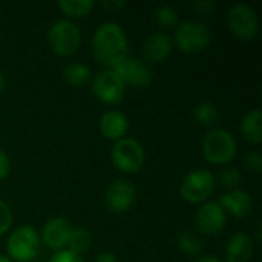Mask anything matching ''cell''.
<instances>
[{
  "label": "cell",
  "instance_id": "cell-25",
  "mask_svg": "<svg viewBox=\"0 0 262 262\" xmlns=\"http://www.w3.org/2000/svg\"><path fill=\"white\" fill-rule=\"evenodd\" d=\"M221 187L227 189L229 192L230 190H235L238 189L239 183H241V172L238 169H233V167H229V169H224L221 173H220V178H218Z\"/></svg>",
  "mask_w": 262,
  "mask_h": 262
},
{
  "label": "cell",
  "instance_id": "cell-9",
  "mask_svg": "<svg viewBox=\"0 0 262 262\" xmlns=\"http://www.w3.org/2000/svg\"><path fill=\"white\" fill-rule=\"evenodd\" d=\"M92 92L98 101L115 106L123 101L126 86L114 69H103L92 78Z\"/></svg>",
  "mask_w": 262,
  "mask_h": 262
},
{
  "label": "cell",
  "instance_id": "cell-4",
  "mask_svg": "<svg viewBox=\"0 0 262 262\" xmlns=\"http://www.w3.org/2000/svg\"><path fill=\"white\" fill-rule=\"evenodd\" d=\"M212 41L210 28L201 20H186L175 29V45L183 54H198Z\"/></svg>",
  "mask_w": 262,
  "mask_h": 262
},
{
  "label": "cell",
  "instance_id": "cell-18",
  "mask_svg": "<svg viewBox=\"0 0 262 262\" xmlns=\"http://www.w3.org/2000/svg\"><path fill=\"white\" fill-rule=\"evenodd\" d=\"M243 138L250 144H259L262 141V114L259 109L246 112L239 124Z\"/></svg>",
  "mask_w": 262,
  "mask_h": 262
},
{
  "label": "cell",
  "instance_id": "cell-27",
  "mask_svg": "<svg viewBox=\"0 0 262 262\" xmlns=\"http://www.w3.org/2000/svg\"><path fill=\"white\" fill-rule=\"evenodd\" d=\"M244 166L249 172L258 175L261 173L262 170V155L258 150H253V152H249L246 157H244Z\"/></svg>",
  "mask_w": 262,
  "mask_h": 262
},
{
  "label": "cell",
  "instance_id": "cell-12",
  "mask_svg": "<svg viewBox=\"0 0 262 262\" xmlns=\"http://www.w3.org/2000/svg\"><path fill=\"white\" fill-rule=\"evenodd\" d=\"M137 200V190L132 183L126 180H117L111 183L104 192V203L114 213H126L132 209Z\"/></svg>",
  "mask_w": 262,
  "mask_h": 262
},
{
  "label": "cell",
  "instance_id": "cell-26",
  "mask_svg": "<svg viewBox=\"0 0 262 262\" xmlns=\"http://www.w3.org/2000/svg\"><path fill=\"white\" fill-rule=\"evenodd\" d=\"M12 221H14V215H12L9 204L0 200V236H3L5 233L11 230Z\"/></svg>",
  "mask_w": 262,
  "mask_h": 262
},
{
  "label": "cell",
  "instance_id": "cell-16",
  "mask_svg": "<svg viewBox=\"0 0 262 262\" xmlns=\"http://www.w3.org/2000/svg\"><path fill=\"white\" fill-rule=\"evenodd\" d=\"M173 49V43L170 37L164 32H152L146 37L143 45L144 58L150 63L164 61Z\"/></svg>",
  "mask_w": 262,
  "mask_h": 262
},
{
  "label": "cell",
  "instance_id": "cell-33",
  "mask_svg": "<svg viewBox=\"0 0 262 262\" xmlns=\"http://www.w3.org/2000/svg\"><path fill=\"white\" fill-rule=\"evenodd\" d=\"M195 262H224L221 261L220 258H216V256H210V255H207V256H201V258H198Z\"/></svg>",
  "mask_w": 262,
  "mask_h": 262
},
{
  "label": "cell",
  "instance_id": "cell-28",
  "mask_svg": "<svg viewBox=\"0 0 262 262\" xmlns=\"http://www.w3.org/2000/svg\"><path fill=\"white\" fill-rule=\"evenodd\" d=\"M215 2H212V0H196L195 3H193V9H195V12L196 14H200V15H210L213 11H215Z\"/></svg>",
  "mask_w": 262,
  "mask_h": 262
},
{
  "label": "cell",
  "instance_id": "cell-2",
  "mask_svg": "<svg viewBox=\"0 0 262 262\" xmlns=\"http://www.w3.org/2000/svg\"><path fill=\"white\" fill-rule=\"evenodd\" d=\"M201 150L204 158L215 166L229 164L238 152L236 138L226 129L209 130L201 143Z\"/></svg>",
  "mask_w": 262,
  "mask_h": 262
},
{
  "label": "cell",
  "instance_id": "cell-22",
  "mask_svg": "<svg viewBox=\"0 0 262 262\" xmlns=\"http://www.w3.org/2000/svg\"><path fill=\"white\" fill-rule=\"evenodd\" d=\"M193 118L203 127H213L218 121V109L210 101H200L193 109Z\"/></svg>",
  "mask_w": 262,
  "mask_h": 262
},
{
  "label": "cell",
  "instance_id": "cell-30",
  "mask_svg": "<svg viewBox=\"0 0 262 262\" xmlns=\"http://www.w3.org/2000/svg\"><path fill=\"white\" fill-rule=\"evenodd\" d=\"M11 172V161L5 150L0 149V181H3Z\"/></svg>",
  "mask_w": 262,
  "mask_h": 262
},
{
  "label": "cell",
  "instance_id": "cell-3",
  "mask_svg": "<svg viewBox=\"0 0 262 262\" xmlns=\"http://www.w3.org/2000/svg\"><path fill=\"white\" fill-rule=\"evenodd\" d=\"M40 247V233L31 226H20L8 236L6 256L12 262H32L38 256Z\"/></svg>",
  "mask_w": 262,
  "mask_h": 262
},
{
  "label": "cell",
  "instance_id": "cell-32",
  "mask_svg": "<svg viewBox=\"0 0 262 262\" xmlns=\"http://www.w3.org/2000/svg\"><path fill=\"white\" fill-rule=\"evenodd\" d=\"M95 262H118V259H117V256H115L114 253H111V252H103V253H100V255L97 256Z\"/></svg>",
  "mask_w": 262,
  "mask_h": 262
},
{
  "label": "cell",
  "instance_id": "cell-8",
  "mask_svg": "<svg viewBox=\"0 0 262 262\" xmlns=\"http://www.w3.org/2000/svg\"><path fill=\"white\" fill-rule=\"evenodd\" d=\"M227 26L239 40H253L259 34V17L246 3L233 5L227 12Z\"/></svg>",
  "mask_w": 262,
  "mask_h": 262
},
{
  "label": "cell",
  "instance_id": "cell-29",
  "mask_svg": "<svg viewBox=\"0 0 262 262\" xmlns=\"http://www.w3.org/2000/svg\"><path fill=\"white\" fill-rule=\"evenodd\" d=\"M49 262H84L81 256L69 252V250H61L54 253V256L49 259Z\"/></svg>",
  "mask_w": 262,
  "mask_h": 262
},
{
  "label": "cell",
  "instance_id": "cell-31",
  "mask_svg": "<svg viewBox=\"0 0 262 262\" xmlns=\"http://www.w3.org/2000/svg\"><path fill=\"white\" fill-rule=\"evenodd\" d=\"M101 6L109 12H117L126 6V2H123V0H104V2H101Z\"/></svg>",
  "mask_w": 262,
  "mask_h": 262
},
{
  "label": "cell",
  "instance_id": "cell-11",
  "mask_svg": "<svg viewBox=\"0 0 262 262\" xmlns=\"http://www.w3.org/2000/svg\"><path fill=\"white\" fill-rule=\"evenodd\" d=\"M114 71L118 74L126 88L130 86L134 89H146L154 80L152 69L144 61L132 57H126Z\"/></svg>",
  "mask_w": 262,
  "mask_h": 262
},
{
  "label": "cell",
  "instance_id": "cell-15",
  "mask_svg": "<svg viewBox=\"0 0 262 262\" xmlns=\"http://www.w3.org/2000/svg\"><path fill=\"white\" fill-rule=\"evenodd\" d=\"M98 129L104 138L115 143L126 137L129 130V118L120 111H107L100 117Z\"/></svg>",
  "mask_w": 262,
  "mask_h": 262
},
{
  "label": "cell",
  "instance_id": "cell-7",
  "mask_svg": "<svg viewBox=\"0 0 262 262\" xmlns=\"http://www.w3.org/2000/svg\"><path fill=\"white\" fill-rule=\"evenodd\" d=\"M216 187V178L207 169H195L189 172L180 184V195L190 204H203L209 201Z\"/></svg>",
  "mask_w": 262,
  "mask_h": 262
},
{
  "label": "cell",
  "instance_id": "cell-34",
  "mask_svg": "<svg viewBox=\"0 0 262 262\" xmlns=\"http://www.w3.org/2000/svg\"><path fill=\"white\" fill-rule=\"evenodd\" d=\"M5 84H6V81H5V77H3V74H2V71H0V95H2L3 91H5Z\"/></svg>",
  "mask_w": 262,
  "mask_h": 262
},
{
  "label": "cell",
  "instance_id": "cell-23",
  "mask_svg": "<svg viewBox=\"0 0 262 262\" xmlns=\"http://www.w3.org/2000/svg\"><path fill=\"white\" fill-rule=\"evenodd\" d=\"M178 247L187 256H198L203 252V241L198 233L184 230L178 236Z\"/></svg>",
  "mask_w": 262,
  "mask_h": 262
},
{
  "label": "cell",
  "instance_id": "cell-17",
  "mask_svg": "<svg viewBox=\"0 0 262 262\" xmlns=\"http://www.w3.org/2000/svg\"><path fill=\"white\" fill-rule=\"evenodd\" d=\"M255 244L250 235L239 232L235 233L226 246V262H247L253 258Z\"/></svg>",
  "mask_w": 262,
  "mask_h": 262
},
{
  "label": "cell",
  "instance_id": "cell-24",
  "mask_svg": "<svg viewBox=\"0 0 262 262\" xmlns=\"http://www.w3.org/2000/svg\"><path fill=\"white\" fill-rule=\"evenodd\" d=\"M154 18L161 28H175L178 26V14L173 6L160 5L154 11Z\"/></svg>",
  "mask_w": 262,
  "mask_h": 262
},
{
  "label": "cell",
  "instance_id": "cell-5",
  "mask_svg": "<svg viewBox=\"0 0 262 262\" xmlns=\"http://www.w3.org/2000/svg\"><path fill=\"white\" fill-rule=\"evenodd\" d=\"M51 51L58 57L74 55L81 45V31L69 18L55 20L48 31Z\"/></svg>",
  "mask_w": 262,
  "mask_h": 262
},
{
  "label": "cell",
  "instance_id": "cell-35",
  "mask_svg": "<svg viewBox=\"0 0 262 262\" xmlns=\"http://www.w3.org/2000/svg\"><path fill=\"white\" fill-rule=\"evenodd\" d=\"M0 262H12L6 255H0Z\"/></svg>",
  "mask_w": 262,
  "mask_h": 262
},
{
  "label": "cell",
  "instance_id": "cell-20",
  "mask_svg": "<svg viewBox=\"0 0 262 262\" xmlns=\"http://www.w3.org/2000/svg\"><path fill=\"white\" fill-rule=\"evenodd\" d=\"M91 244H92V236L86 227H72L66 250L81 256L91 249Z\"/></svg>",
  "mask_w": 262,
  "mask_h": 262
},
{
  "label": "cell",
  "instance_id": "cell-1",
  "mask_svg": "<svg viewBox=\"0 0 262 262\" xmlns=\"http://www.w3.org/2000/svg\"><path fill=\"white\" fill-rule=\"evenodd\" d=\"M92 55L104 69H115L127 57V35L115 21L101 23L92 37Z\"/></svg>",
  "mask_w": 262,
  "mask_h": 262
},
{
  "label": "cell",
  "instance_id": "cell-19",
  "mask_svg": "<svg viewBox=\"0 0 262 262\" xmlns=\"http://www.w3.org/2000/svg\"><path fill=\"white\" fill-rule=\"evenodd\" d=\"M63 80L72 88H83L91 81V69L80 61H71L63 68Z\"/></svg>",
  "mask_w": 262,
  "mask_h": 262
},
{
  "label": "cell",
  "instance_id": "cell-14",
  "mask_svg": "<svg viewBox=\"0 0 262 262\" xmlns=\"http://www.w3.org/2000/svg\"><path fill=\"white\" fill-rule=\"evenodd\" d=\"M218 203L224 209L226 215H230L236 220H246L253 212V198L243 189H235L221 195Z\"/></svg>",
  "mask_w": 262,
  "mask_h": 262
},
{
  "label": "cell",
  "instance_id": "cell-21",
  "mask_svg": "<svg viewBox=\"0 0 262 262\" xmlns=\"http://www.w3.org/2000/svg\"><path fill=\"white\" fill-rule=\"evenodd\" d=\"M60 11L71 18H81L86 17L94 9L92 0H61L58 2Z\"/></svg>",
  "mask_w": 262,
  "mask_h": 262
},
{
  "label": "cell",
  "instance_id": "cell-13",
  "mask_svg": "<svg viewBox=\"0 0 262 262\" xmlns=\"http://www.w3.org/2000/svg\"><path fill=\"white\" fill-rule=\"evenodd\" d=\"M71 232H72L71 223L63 216H55L45 223L41 233H40V241L48 249L57 253V252L66 250Z\"/></svg>",
  "mask_w": 262,
  "mask_h": 262
},
{
  "label": "cell",
  "instance_id": "cell-10",
  "mask_svg": "<svg viewBox=\"0 0 262 262\" xmlns=\"http://www.w3.org/2000/svg\"><path fill=\"white\" fill-rule=\"evenodd\" d=\"M227 223V215L218 201H206L200 206L195 224L198 233L203 236H215L223 232Z\"/></svg>",
  "mask_w": 262,
  "mask_h": 262
},
{
  "label": "cell",
  "instance_id": "cell-6",
  "mask_svg": "<svg viewBox=\"0 0 262 262\" xmlns=\"http://www.w3.org/2000/svg\"><path fill=\"white\" fill-rule=\"evenodd\" d=\"M111 161L114 167L123 173H137L144 166L146 152L140 141L124 137L114 143L111 149Z\"/></svg>",
  "mask_w": 262,
  "mask_h": 262
}]
</instances>
